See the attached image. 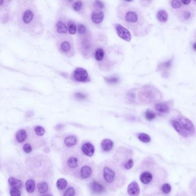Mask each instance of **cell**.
Segmentation results:
<instances>
[{
    "label": "cell",
    "mask_w": 196,
    "mask_h": 196,
    "mask_svg": "<svg viewBox=\"0 0 196 196\" xmlns=\"http://www.w3.org/2000/svg\"><path fill=\"white\" fill-rule=\"evenodd\" d=\"M16 21L22 31L33 36H39L44 32L41 16L32 1H20L16 12Z\"/></svg>",
    "instance_id": "cell-1"
},
{
    "label": "cell",
    "mask_w": 196,
    "mask_h": 196,
    "mask_svg": "<svg viewBox=\"0 0 196 196\" xmlns=\"http://www.w3.org/2000/svg\"><path fill=\"white\" fill-rule=\"evenodd\" d=\"M119 20L136 36H143L149 32L150 27L139 9L130 5L122 4L117 9Z\"/></svg>",
    "instance_id": "cell-2"
},
{
    "label": "cell",
    "mask_w": 196,
    "mask_h": 196,
    "mask_svg": "<svg viewBox=\"0 0 196 196\" xmlns=\"http://www.w3.org/2000/svg\"><path fill=\"white\" fill-rule=\"evenodd\" d=\"M97 178L98 181L110 191H116L122 188L126 181L122 169L110 160L99 164L97 168Z\"/></svg>",
    "instance_id": "cell-3"
},
{
    "label": "cell",
    "mask_w": 196,
    "mask_h": 196,
    "mask_svg": "<svg viewBox=\"0 0 196 196\" xmlns=\"http://www.w3.org/2000/svg\"><path fill=\"white\" fill-rule=\"evenodd\" d=\"M144 171L139 176V180L142 184L149 187L150 191L157 193L161 190L163 181L165 180L166 172L162 168H158L151 161L143 164Z\"/></svg>",
    "instance_id": "cell-4"
},
{
    "label": "cell",
    "mask_w": 196,
    "mask_h": 196,
    "mask_svg": "<svg viewBox=\"0 0 196 196\" xmlns=\"http://www.w3.org/2000/svg\"><path fill=\"white\" fill-rule=\"evenodd\" d=\"M88 160L80 149L76 147L64 151L62 158V169L65 174L74 176L83 164Z\"/></svg>",
    "instance_id": "cell-5"
},
{
    "label": "cell",
    "mask_w": 196,
    "mask_h": 196,
    "mask_svg": "<svg viewBox=\"0 0 196 196\" xmlns=\"http://www.w3.org/2000/svg\"><path fill=\"white\" fill-rule=\"evenodd\" d=\"M130 151L129 149L120 148L115 154L114 161L122 170H129L133 167L134 160Z\"/></svg>",
    "instance_id": "cell-6"
},
{
    "label": "cell",
    "mask_w": 196,
    "mask_h": 196,
    "mask_svg": "<svg viewBox=\"0 0 196 196\" xmlns=\"http://www.w3.org/2000/svg\"><path fill=\"white\" fill-rule=\"evenodd\" d=\"M57 37V47L59 51L67 57H74L75 49L72 38L68 35Z\"/></svg>",
    "instance_id": "cell-7"
},
{
    "label": "cell",
    "mask_w": 196,
    "mask_h": 196,
    "mask_svg": "<svg viewBox=\"0 0 196 196\" xmlns=\"http://www.w3.org/2000/svg\"><path fill=\"white\" fill-rule=\"evenodd\" d=\"M95 173L94 163L87 160L86 162L83 164L82 166L79 169L78 172L74 176V177L80 180H89L94 176Z\"/></svg>",
    "instance_id": "cell-8"
},
{
    "label": "cell",
    "mask_w": 196,
    "mask_h": 196,
    "mask_svg": "<svg viewBox=\"0 0 196 196\" xmlns=\"http://www.w3.org/2000/svg\"><path fill=\"white\" fill-rule=\"evenodd\" d=\"M174 13L179 19L184 23H189L191 22L196 15V12L194 8L189 6H184L181 8L174 10Z\"/></svg>",
    "instance_id": "cell-9"
},
{
    "label": "cell",
    "mask_w": 196,
    "mask_h": 196,
    "mask_svg": "<svg viewBox=\"0 0 196 196\" xmlns=\"http://www.w3.org/2000/svg\"><path fill=\"white\" fill-rule=\"evenodd\" d=\"M79 47L84 56L89 57L93 49V43L88 33L80 35L78 40Z\"/></svg>",
    "instance_id": "cell-10"
},
{
    "label": "cell",
    "mask_w": 196,
    "mask_h": 196,
    "mask_svg": "<svg viewBox=\"0 0 196 196\" xmlns=\"http://www.w3.org/2000/svg\"><path fill=\"white\" fill-rule=\"evenodd\" d=\"M175 120L189 136H192L195 133V128L190 120L181 116H178Z\"/></svg>",
    "instance_id": "cell-11"
},
{
    "label": "cell",
    "mask_w": 196,
    "mask_h": 196,
    "mask_svg": "<svg viewBox=\"0 0 196 196\" xmlns=\"http://www.w3.org/2000/svg\"><path fill=\"white\" fill-rule=\"evenodd\" d=\"M104 9L99 8L92 5V8L91 13V19L95 24H100L104 19Z\"/></svg>",
    "instance_id": "cell-12"
},
{
    "label": "cell",
    "mask_w": 196,
    "mask_h": 196,
    "mask_svg": "<svg viewBox=\"0 0 196 196\" xmlns=\"http://www.w3.org/2000/svg\"><path fill=\"white\" fill-rule=\"evenodd\" d=\"M72 78L77 82H87L89 80L88 74L86 70L83 68H77L75 70Z\"/></svg>",
    "instance_id": "cell-13"
},
{
    "label": "cell",
    "mask_w": 196,
    "mask_h": 196,
    "mask_svg": "<svg viewBox=\"0 0 196 196\" xmlns=\"http://www.w3.org/2000/svg\"><path fill=\"white\" fill-rule=\"evenodd\" d=\"M115 28L118 35L121 39L128 42L131 40V35L130 32L127 29L124 27L122 25L119 24H116L115 25Z\"/></svg>",
    "instance_id": "cell-14"
},
{
    "label": "cell",
    "mask_w": 196,
    "mask_h": 196,
    "mask_svg": "<svg viewBox=\"0 0 196 196\" xmlns=\"http://www.w3.org/2000/svg\"><path fill=\"white\" fill-rule=\"evenodd\" d=\"M55 32L57 34V36H61L67 35L68 27L65 23V21L63 19H59L56 21L55 26Z\"/></svg>",
    "instance_id": "cell-15"
},
{
    "label": "cell",
    "mask_w": 196,
    "mask_h": 196,
    "mask_svg": "<svg viewBox=\"0 0 196 196\" xmlns=\"http://www.w3.org/2000/svg\"><path fill=\"white\" fill-rule=\"evenodd\" d=\"M90 189L94 194H101L106 190V189L97 180H94L90 184Z\"/></svg>",
    "instance_id": "cell-16"
},
{
    "label": "cell",
    "mask_w": 196,
    "mask_h": 196,
    "mask_svg": "<svg viewBox=\"0 0 196 196\" xmlns=\"http://www.w3.org/2000/svg\"><path fill=\"white\" fill-rule=\"evenodd\" d=\"M78 139L76 136L74 135H70L66 136L63 140V144L65 146L64 151L76 148V146L78 144Z\"/></svg>",
    "instance_id": "cell-17"
},
{
    "label": "cell",
    "mask_w": 196,
    "mask_h": 196,
    "mask_svg": "<svg viewBox=\"0 0 196 196\" xmlns=\"http://www.w3.org/2000/svg\"><path fill=\"white\" fill-rule=\"evenodd\" d=\"M80 150L83 155L91 157L95 153V147L94 145L90 142H85L82 143L80 147Z\"/></svg>",
    "instance_id": "cell-18"
},
{
    "label": "cell",
    "mask_w": 196,
    "mask_h": 196,
    "mask_svg": "<svg viewBox=\"0 0 196 196\" xmlns=\"http://www.w3.org/2000/svg\"><path fill=\"white\" fill-rule=\"evenodd\" d=\"M62 196H82L79 188L75 185H70L63 191Z\"/></svg>",
    "instance_id": "cell-19"
},
{
    "label": "cell",
    "mask_w": 196,
    "mask_h": 196,
    "mask_svg": "<svg viewBox=\"0 0 196 196\" xmlns=\"http://www.w3.org/2000/svg\"><path fill=\"white\" fill-rule=\"evenodd\" d=\"M128 194L130 196H138L140 194V188L139 185L136 182L133 181L129 184L127 188Z\"/></svg>",
    "instance_id": "cell-20"
},
{
    "label": "cell",
    "mask_w": 196,
    "mask_h": 196,
    "mask_svg": "<svg viewBox=\"0 0 196 196\" xmlns=\"http://www.w3.org/2000/svg\"><path fill=\"white\" fill-rule=\"evenodd\" d=\"M8 183L11 188H15L20 189L23 187V182L20 180L16 179L13 177L8 179Z\"/></svg>",
    "instance_id": "cell-21"
},
{
    "label": "cell",
    "mask_w": 196,
    "mask_h": 196,
    "mask_svg": "<svg viewBox=\"0 0 196 196\" xmlns=\"http://www.w3.org/2000/svg\"><path fill=\"white\" fill-rule=\"evenodd\" d=\"M114 146L113 142L110 139H104L101 143V148L104 152L111 151Z\"/></svg>",
    "instance_id": "cell-22"
},
{
    "label": "cell",
    "mask_w": 196,
    "mask_h": 196,
    "mask_svg": "<svg viewBox=\"0 0 196 196\" xmlns=\"http://www.w3.org/2000/svg\"><path fill=\"white\" fill-rule=\"evenodd\" d=\"M171 123H172L173 127H174V128L175 129V130L180 135L184 136V137H185V138H187L188 136H189V135H188V134L185 131H184V130L182 128V127L180 126V124L176 121L175 119L172 120Z\"/></svg>",
    "instance_id": "cell-23"
},
{
    "label": "cell",
    "mask_w": 196,
    "mask_h": 196,
    "mask_svg": "<svg viewBox=\"0 0 196 196\" xmlns=\"http://www.w3.org/2000/svg\"><path fill=\"white\" fill-rule=\"evenodd\" d=\"M154 109L156 111L161 113H167L170 110V108L168 105L165 103L157 104L154 106Z\"/></svg>",
    "instance_id": "cell-24"
},
{
    "label": "cell",
    "mask_w": 196,
    "mask_h": 196,
    "mask_svg": "<svg viewBox=\"0 0 196 196\" xmlns=\"http://www.w3.org/2000/svg\"><path fill=\"white\" fill-rule=\"evenodd\" d=\"M37 191L41 194H45L49 190V185L47 182H41L37 185Z\"/></svg>",
    "instance_id": "cell-25"
},
{
    "label": "cell",
    "mask_w": 196,
    "mask_h": 196,
    "mask_svg": "<svg viewBox=\"0 0 196 196\" xmlns=\"http://www.w3.org/2000/svg\"><path fill=\"white\" fill-rule=\"evenodd\" d=\"M25 188L27 192L29 193H32L35 192L36 189V182L33 179H29L25 183Z\"/></svg>",
    "instance_id": "cell-26"
},
{
    "label": "cell",
    "mask_w": 196,
    "mask_h": 196,
    "mask_svg": "<svg viewBox=\"0 0 196 196\" xmlns=\"http://www.w3.org/2000/svg\"><path fill=\"white\" fill-rule=\"evenodd\" d=\"M27 138V134L25 130H20L18 131L16 135V139L18 143L24 142Z\"/></svg>",
    "instance_id": "cell-27"
},
{
    "label": "cell",
    "mask_w": 196,
    "mask_h": 196,
    "mask_svg": "<svg viewBox=\"0 0 196 196\" xmlns=\"http://www.w3.org/2000/svg\"><path fill=\"white\" fill-rule=\"evenodd\" d=\"M157 18L161 23H166L168 20V13L164 10H160L157 13Z\"/></svg>",
    "instance_id": "cell-28"
},
{
    "label": "cell",
    "mask_w": 196,
    "mask_h": 196,
    "mask_svg": "<svg viewBox=\"0 0 196 196\" xmlns=\"http://www.w3.org/2000/svg\"><path fill=\"white\" fill-rule=\"evenodd\" d=\"M104 51L102 48H98L96 49L94 53L95 59L98 62H102L104 58Z\"/></svg>",
    "instance_id": "cell-29"
},
{
    "label": "cell",
    "mask_w": 196,
    "mask_h": 196,
    "mask_svg": "<svg viewBox=\"0 0 196 196\" xmlns=\"http://www.w3.org/2000/svg\"><path fill=\"white\" fill-rule=\"evenodd\" d=\"M84 8V2L82 1H75L73 2L72 8L75 12H81Z\"/></svg>",
    "instance_id": "cell-30"
},
{
    "label": "cell",
    "mask_w": 196,
    "mask_h": 196,
    "mask_svg": "<svg viewBox=\"0 0 196 196\" xmlns=\"http://www.w3.org/2000/svg\"><path fill=\"white\" fill-rule=\"evenodd\" d=\"M68 182L67 180L64 178H60L57 180L56 182V186L59 190H64L66 188H67Z\"/></svg>",
    "instance_id": "cell-31"
},
{
    "label": "cell",
    "mask_w": 196,
    "mask_h": 196,
    "mask_svg": "<svg viewBox=\"0 0 196 196\" xmlns=\"http://www.w3.org/2000/svg\"><path fill=\"white\" fill-rule=\"evenodd\" d=\"M137 136L139 140L143 143H149L151 140V138L150 137V136L145 133H140L138 134Z\"/></svg>",
    "instance_id": "cell-32"
},
{
    "label": "cell",
    "mask_w": 196,
    "mask_h": 196,
    "mask_svg": "<svg viewBox=\"0 0 196 196\" xmlns=\"http://www.w3.org/2000/svg\"><path fill=\"white\" fill-rule=\"evenodd\" d=\"M76 26L74 21L70 20L68 23V30L71 35H74L76 32Z\"/></svg>",
    "instance_id": "cell-33"
},
{
    "label": "cell",
    "mask_w": 196,
    "mask_h": 196,
    "mask_svg": "<svg viewBox=\"0 0 196 196\" xmlns=\"http://www.w3.org/2000/svg\"><path fill=\"white\" fill-rule=\"evenodd\" d=\"M145 116L146 117V119H147L149 121H151L155 119L156 117V114L153 111H151L150 110H147L145 114Z\"/></svg>",
    "instance_id": "cell-34"
},
{
    "label": "cell",
    "mask_w": 196,
    "mask_h": 196,
    "mask_svg": "<svg viewBox=\"0 0 196 196\" xmlns=\"http://www.w3.org/2000/svg\"><path fill=\"white\" fill-rule=\"evenodd\" d=\"M171 6L174 10H177L182 7L181 1L178 0H173L171 1Z\"/></svg>",
    "instance_id": "cell-35"
},
{
    "label": "cell",
    "mask_w": 196,
    "mask_h": 196,
    "mask_svg": "<svg viewBox=\"0 0 196 196\" xmlns=\"http://www.w3.org/2000/svg\"><path fill=\"white\" fill-rule=\"evenodd\" d=\"M171 190H172V187L168 183H165L163 184L161 189V191L164 194H169L170 192H171Z\"/></svg>",
    "instance_id": "cell-36"
},
{
    "label": "cell",
    "mask_w": 196,
    "mask_h": 196,
    "mask_svg": "<svg viewBox=\"0 0 196 196\" xmlns=\"http://www.w3.org/2000/svg\"><path fill=\"white\" fill-rule=\"evenodd\" d=\"M34 130H35V132L36 135L39 136H42L45 134L44 128L41 126H36V127H35Z\"/></svg>",
    "instance_id": "cell-37"
},
{
    "label": "cell",
    "mask_w": 196,
    "mask_h": 196,
    "mask_svg": "<svg viewBox=\"0 0 196 196\" xmlns=\"http://www.w3.org/2000/svg\"><path fill=\"white\" fill-rule=\"evenodd\" d=\"M78 33H79V35H84V34H85V33L87 32L85 26H84L82 24L78 25Z\"/></svg>",
    "instance_id": "cell-38"
},
{
    "label": "cell",
    "mask_w": 196,
    "mask_h": 196,
    "mask_svg": "<svg viewBox=\"0 0 196 196\" xmlns=\"http://www.w3.org/2000/svg\"><path fill=\"white\" fill-rule=\"evenodd\" d=\"M10 196H21L20 190L18 189L11 188L10 190Z\"/></svg>",
    "instance_id": "cell-39"
},
{
    "label": "cell",
    "mask_w": 196,
    "mask_h": 196,
    "mask_svg": "<svg viewBox=\"0 0 196 196\" xmlns=\"http://www.w3.org/2000/svg\"><path fill=\"white\" fill-rule=\"evenodd\" d=\"M22 149H23V151H24L25 152L27 153V154L31 153L32 151L33 150L32 147L29 143L25 144L23 146V147H22Z\"/></svg>",
    "instance_id": "cell-40"
},
{
    "label": "cell",
    "mask_w": 196,
    "mask_h": 196,
    "mask_svg": "<svg viewBox=\"0 0 196 196\" xmlns=\"http://www.w3.org/2000/svg\"><path fill=\"white\" fill-rule=\"evenodd\" d=\"M107 83L110 84H115L119 82V78L116 77L107 78L105 79Z\"/></svg>",
    "instance_id": "cell-41"
},
{
    "label": "cell",
    "mask_w": 196,
    "mask_h": 196,
    "mask_svg": "<svg viewBox=\"0 0 196 196\" xmlns=\"http://www.w3.org/2000/svg\"><path fill=\"white\" fill-rule=\"evenodd\" d=\"M171 66H172V61H169L161 64L160 65V67L161 69L166 70L169 69Z\"/></svg>",
    "instance_id": "cell-42"
},
{
    "label": "cell",
    "mask_w": 196,
    "mask_h": 196,
    "mask_svg": "<svg viewBox=\"0 0 196 196\" xmlns=\"http://www.w3.org/2000/svg\"><path fill=\"white\" fill-rule=\"evenodd\" d=\"M190 189H191L192 192L193 193V194H195L196 196V180L193 181V182L192 181Z\"/></svg>",
    "instance_id": "cell-43"
},
{
    "label": "cell",
    "mask_w": 196,
    "mask_h": 196,
    "mask_svg": "<svg viewBox=\"0 0 196 196\" xmlns=\"http://www.w3.org/2000/svg\"><path fill=\"white\" fill-rule=\"evenodd\" d=\"M75 97L78 100H83L84 98H86V96L85 94L82 93H77L75 94Z\"/></svg>",
    "instance_id": "cell-44"
},
{
    "label": "cell",
    "mask_w": 196,
    "mask_h": 196,
    "mask_svg": "<svg viewBox=\"0 0 196 196\" xmlns=\"http://www.w3.org/2000/svg\"><path fill=\"white\" fill-rule=\"evenodd\" d=\"M182 4H184L185 6H188L191 3V1L190 0H182L181 1Z\"/></svg>",
    "instance_id": "cell-45"
},
{
    "label": "cell",
    "mask_w": 196,
    "mask_h": 196,
    "mask_svg": "<svg viewBox=\"0 0 196 196\" xmlns=\"http://www.w3.org/2000/svg\"><path fill=\"white\" fill-rule=\"evenodd\" d=\"M176 196H192L190 194H189L188 193H186V192H180L179 193L177 194Z\"/></svg>",
    "instance_id": "cell-46"
},
{
    "label": "cell",
    "mask_w": 196,
    "mask_h": 196,
    "mask_svg": "<svg viewBox=\"0 0 196 196\" xmlns=\"http://www.w3.org/2000/svg\"><path fill=\"white\" fill-rule=\"evenodd\" d=\"M53 196L52 195H51V194H44V195H43V196Z\"/></svg>",
    "instance_id": "cell-47"
},
{
    "label": "cell",
    "mask_w": 196,
    "mask_h": 196,
    "mask_svg": "<svg viewBox=\"0 0 196 196\" xmlns=\"http://www.w3.org/2000/svg\"><path fill=\"white\" fill-rule=\"evenodd\" d=\"M4 1H3V0H0V5H1L2 4L4 3Z\"/></svg>",
    "instance_id": "cell-48"
}]
</instances>
